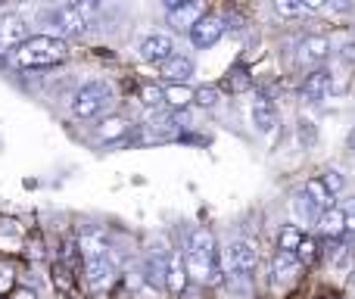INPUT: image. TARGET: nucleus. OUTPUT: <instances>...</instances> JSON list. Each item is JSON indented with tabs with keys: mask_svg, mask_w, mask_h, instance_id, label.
Wrapping results in <instances>:
<instances>
[{
	"mask_svg": "<svg viewBox=\"0 0 355 299\" xmlns=\"http://www.w3.org/2000/svg\"><path fill=\"white\" fill-rule=\"evenodd\" d=\"M66 60H69V44L47 35H31L28 41L12 50V66L19 69H47Z\"/></svg>",
	"mask_w": 355,
	"mask_h": 299,
	"instance_id": "obj_1",
	"label": "nucleus"
},
{
	"mask_svg": "<svg viewBox=\"0 0 355 299\" xmlns=\"http://www.w3.org/2000/svg\"><path fill=\"white\" fill-rule=\"evenodd\" d=\"M94 12H97L94 3H81V0H75V3L47 6V10L41 12V22L47 25V37H60V41H66L69 35H81V31L91 25Z\"/></svg>",
	"mask_w": 355,
	"mask_h": 299,
	"instance_id": "obj_2",
	"label": "nucleus"
},
{
	"mask_svg": "<svg viewBox=\"0 0 355 299\" xmlns=\"http://www.w3.org/2000/svg\"><path fill=\"white\" fill-rule=\"evenodd\" d=\"M112 87L106 85V81H91V85H85L81 91H75L72 97V116L78 119H94V116H103L106 110L112 106Z\"/></svg>",
	"mask_w": 355,
	"mask_h": 299,
	"instance_id": "obj_3",
	"label": "nucleus"
},
{
	"mask_svg": "<svg viewBox=\"0 0 355 299\" xmlns=\"http://www.w3.org/2000/svg\"><path fill=\"white\" fill-rule=\"evenodd\" d=\"M225 265H227L231 281H237V284L246 287V284L252 281V275H256V268H259V250L250 244V240H234L225 253Z\"/></svg>",
	"mask_w": 355,
	"mask_h": 299,
	"instance_id": "obj_4",
	"label": "nucleus"
},
{
	"mask_svg": "<svg viewBox=\"0 0 355 299\" xmlns=\"http://www.w3.org/2000/svg\"><path fill=\"white\" fill-rule=\"evenodd\" d=\"M187 128V116L184 112H150L147 125H141V135L147 144H162V141H178Z\"/></svg>",
	"mask_w": 355,
	"mask_h": 299,
	"instance_id": "obj_5",
	"label": "nucleus"
},
{
	"mask_svg": "<svg viewBox=\"0 0 355 299\" xmlns=\"http://www.w3.org/2000/svg\"><path fill=\"white\" fill-rule=\"evenodd\" d=\"M119 268L110 259V253H100V256H87L85 259V281L94 293H106V290L116 284Z\"/></svg>",
	"mask_w": 355,
	"mask_h": 299,
	"instance_id": "obj_6",
	"label": "nucleus"
},
{
	"mask_svg": "<svg viewBox=\"0 0 355 299\" xmlns=\"http://www.w3.org/2000/svg\"><path fill=\"white\" fill-rule=\"evenodd\" d=\"M137 50H141V60L150 62V66H162V62H168L175 56V37L166 35V31H150V35H144V41L137 44Z\"/></svg>",
	"mask_w": 355,
	"mask_h": 299,
	"instance_id": "obj_7",
	"label": "nucleus"
},
{
	"mask_svg": "<svg viewBox=\"0 0 355 299\" xmlns=\"http://www.w3.org/2000/svg\"><path fill=\"white\" fill-rule=\"evenodd\" d=\"M225 31H227L225 28V19L215 16V12H206V16H202L200 22L187 31V35H190V44H193L196 50H209V47H215V44L221 41V35H225Z\"/></svg>",
	"mask_w": 355,
	"mask_h": 299,
	"instance_id": "obj_8",
	"label": "nucleus"
},
{
	"mask_svg": "<svg viewBox=\"0 0 355 299\" xmlns=\"http://www.w3.org/2000/svg\"><path fill=\"white\" fill-rule=\"evenodd\" d=\"M331 91H334V75H331V69H324V66L312 69V72L306 75V81H302V100H306V103H324Z\"/></svg>",
	"mask_w": 355,
	"mask_h": 299,
	"instance_id": "obj_9",
	"label": "nucleus"
},
{
	"mask_svg": "<svg viewBox=\"0 0 355 299\" xmlns=\"http://www.w3.org/2000/svg\"><path fill=\"white\" fill-rule=\"evenodd\" d=\"M331 41H327L324 35H306L300 41V62L302 66H315L318 69L321 62L327 60V56H331Z\"/></svg>",
	"mask_w": 355,
	"mask_h": 299,
	"instance_id": "obj_10",
	"label": "nucleus"
},
{
	"mask_svg": "<svg viewBox=\"0 0 355 299\" xmlns=\"http://www.w3.org/2000/svg\"><path fill=\"white\" fill-rule=\"evenodd\" d=\"M166 10H168V19H172L175 28H187V31L206 16V6L202 3H184V0H168Z\"/></svg>",
	"mask_w": 355,
	"mask_h": 299,
	"instance_id": "obj_11",
	"label": "nucleus"
},
{
	"mask_svg": "<svg viewBox=\"0 0 355 299\" xmlns=\"http://www.w3.org/2000/svg\"><path fill=\"white\" fill-rule=\"evenodd\" d=\"M28 22L16 12H6L0 16V47H19V44L28 41Z\"/></svg>",
	"mask_w": 355,
	"mask_h": 299,
	"instance_id": "obj_12",
	"label": "nucleus"
},
{
	"mask_svg": "<svg viewBox=\"0 0 355 299\" xmlns=\"http://www.w3.org/2000/svg\"><path fill=\"white\" fill-rule=\"evenodd\" d=\"M302 265L296 262L293 253H284L277 250L275 253V262H271V275H275V287H290V284L300 277Z\"/></svg>",
	"mask_w": 355,
	"mask_h": 299,
	"instance_id": "obj_13",
	"label": "nucleus"
},
{
	"mask_svg": "<svg viewBox=\"0 0 355 299\" xmlns=\"http://www.w3.org/2000/svg\"><path fill=\"white\" fill-rule=\"evenodd\" d=\"M250 116H252V128H256L259 135H268V131H275V125H277V110H275V103H271L265 94H259V97L252 100Z\"/></svg>",
	"mask_w": 355,
	"mask_h": 299,
	"instance_id": "obj_14",
	"label": "nucleus"
},
{
	"mask_svg": "<svg viewBox=\"0 0 355 299\" xmlns=\"http://www.w3.org/2000/svg\"><path fill=\"white\" fill-rule=\"evenodd\" d=\"M166 290L172 296H181L187 290V265L181 253H168L166 259Z\"/></svg>",
	"mask_w": 355,
	"mask_h": 299,
	"instance_id": "obj_15",
	"label": "nucleus"
},
{
	"mask_svg": "<svg viewBox=\"0 0 355 299\" xmlns=\"http://www.w3.org/2000/svg\"><path fill=\"white\" fill-rule=\"evenodd\" d=\"M193 60L190 56H181V53H175L168 62H162L159 66V72H162V78L168 81V85H187L190 78H193Z\"/></svg>",
	"mask_w": 355,
	"mask_h": 299,
	"instance_id": "obj_16",
	"label": "nucleus"
},
{
	"mask_svg": "<svg viewBox=\"0 0 355 299\" xmlns=\"http://www.w3.org/2000/svg\"><path fill=\"white\" fill-rule=\"evenodd\" d=\"M315 228H318V234L324 240H340L346 234V215H343V209H337V206L324 209V212L318 215V221H315Z\"/></svg>",
	"mask_w": 355,
	"mask_h": 299,
	"instance_id": "obj_17",
	"label": "nucleus"
},
{
	"mask_svg": "<svg viewBox=\"0 0 355 299\" xmlns=\"http://www.w3.org/2000/svg\"><path fill=\"white\" fill-rule=\"evenodd\" d=\"M290 212H293L296 228H300V225H315V221H318V215H321V209L315 206V203L309 200L302 190H296L293 200H290Z\"/></svg>",
	"mask_w": 355,
	"mask_h": 299,
	"instance_id": "obj_18",
	"label": "nucleus"
},
{
	"mask_svg": "<svg viewBox=\"0 0 355 299\" xmlns=\"http://www.w3.org/2000/svg\"><path fill=\"white\" fill-rule=\"evenodd\" d=\"M128 135H131V122L128 119H122V116L103 119L100 128H97V137L100 141H106V144H116V141H122V137H128Z\"/></svg>",
	"mask_w": 355,
	"mask_h": 299,
	"instance_id": "obj_19",
	"label": "nucleus"
},
{
	"mask_svg": "<svg viewBox=\"0 0 355 299\" xmlns=\"http://www.w3.org/2000/svg\"><path fill=\"white\" fill-rule=\"evenodd\" d=\"M162 100L168 103L172 112H184L190 103H193V91H190L187 85H168L166 91H162Z\"/></svg>",
	"mask_w": 355,
	"mask_h": 299,
	"instance_id": "obj_20",
	"label": "nucleus"
},
{
	"mask_svg": "<svg viewBox=\"0 0 355 299\" xmlns=\"http://www.w3.org/2000/svg\"><path fill=\"white\" fill-rule=\"evenodd\" d=\"M302 194H306L309 200H312L315 206L321 209V212L334 206V196L327 194V187H324V184H321V178H309V181H306V187H302Z\"/></svg>",
	"mask_w": 355,
	"mask_h": 299,
	"instance_id": "obj_21",
	"label": "nucleus"
},
{
	"mask_svg": "<svg viewBox=\"0 0 355 299\" xmlns=\"http://www.w3.org/2000/svg\"><path fill=\"white\" fill-rule=\"evenodd\" d=\"M225 87H227L231 94H246V91H252V75H250V69L234 66L231 72H227V78H225Z\"/></svg>",
	"mask_w": 355,
	"mask_h": 299,
	"instance_id": "obj_22",
	"label": "nucleus"
},
{
	"mask_svg": "<svg viewBox=\"0 0 355 299\" xmlns=\"http://www.w3.org/2000/svg\"><path fill=\"white\" fill-rule=\"evenodd\" d=\"M296 144H300L302 150H312L315 144H318V125H315L312 119H300V122H296Z\"/></svg>",
	"mask_w": 355,
	"mask_h": 299,
	"instance_id": "obj_23",
	"label": "nucleus"
},
{
	"mask_svg": "<svg viewBox=\"0 0 355 299\" xmlns=\"http://www.w3.org/2000/svg\"><path fill=\"white\" fill-rule=\"evenodd\" d=\"M302 237H306V234H302L296 225H284V228H281V234H277V250H284V253H296V246L302 244Z\"/></svg>",
	"mask_w": 355,
	"mask_h": 299,
	"instance_id": "obj_24",
	"label": "nucleus"
},
{
	"mask_svg": "<svg viewBox=\"0 0 355 299\" xmlns=\"http://www.w3.org/2000/svg\"><path fill=\"white\" fill-rule=\"evenodd\" d=\"M293 256H296V262H300V265H315L321 253H318V244H315L312 237H302V244L296 246Z\"/></svg>",
	"mask_w": 355,
	"mask_h": 299,
	"instance_id": "obj_25",
	"label": "nucleus"
},
{
	"mask_svg": "<svg viewBox=\"0 0 355 299\" xmlns=\"http://www.w3.org/2000/svg\"><path fill=\"white\" fill-rule=\"evenodd\" d=\"M147 281L153 284V287H166V262L162 259H147Z\"/></svg>",
	"mask_w": 355,
	"mask_h": 299,
	"instance_id": "obj_26",
	"label": "nucleus"
},
{
	"mask_svg": "<svg viewBox=\"0 0 355 299\" xmlns=\"http://www.w3.org/2000/svg\"><path fill=\"white\" fill-rule=\"evenodd\" d=\"M193 103L202 106V110H212V106L218 103V87L209 85V87H200V91H193Z\"/></svg>",
	"mask_w": 355,
	"mask_h": 299,
	"instance_id": "obj_27",
	"label": "nucleus"
},
{
	"mask_svg": "<svg viewBox=\"0 0 355 299\" xmlns=\"http://www.w3.org/2000/svg\"><path fill=\"white\" fill-rule=\"evenodd\" d=\"M321 184H324V187H327V194H331V196H337V194H340V190H343V187H346L343 175H340V171H337V169L324 171V178H321Z\"/></svg>",
	"mask_w": 355,
	"mask_h": 299,
	"instance_id": "obj_28",
	"label": "nucleus"
},
{
	"mask_svg": "<svg viewBox=\"0 0 355 299\" xmlns=\"http://www.w3.org/2000/svg\"><path fill=\"white\" fill-rule=\"evenodd\" d=\"M141 100H144V106H162L166 103V100H162V87H156V85H144Z\"/></svg>",
	"mask_w": 355,
	"mask_h": 299,
	"instance_id": "obj_29",
	"label": "nucleus"
},
{
	"mask_svg": "<svg viewBox=\"0 0 355 299\" xmlns=\"http://www.w3.org/2000/svg\"><path fill=\"white\" fill-rule=\"evenodd\" d=\"M275 12H281V16H306V6H302V3H287V0H277Z\"/></svg>",
	"mask_w": 355,
	"mask_h": 299,
	"instance_id": "obj_30",
	"label": "nucleus"
},
{
	"mask_svg": "<svg viewBox=\"0 0 355 299\" xmlns=\"http://www.w3.org/2000/svg\"><path fill=\"white\" fill-rule=\"evenodd\" d=\"M19 234H22V228H19L16 221L0 219V237H19Z\"/></svg>",
	"mask_w": 355,
	"mask_h": 299,
	"instance_id": "obj_31",
	"label": "nucleus"
},
{
	"mask_svg": "<svg viewBox=\"0 0 355 299\" xmlns=\"http://www.w3.org/2000/svg\"><path fill=\"white\" fill-rule=\"evenodd\" d=\"M3 293H12V271L0 265V296Z\"/></svg>",
	"mask_w": 355,
	"mask_h": 299,
	"instance_id": "obj_32",
	"label": "nucleus"
},
{
	"mask_svg": "<svg viewBox=\"0 0 355 299\" xmlns=\"http://www.w3.org/2000/svg\"><path fill=\"white\" fill-rule=\"evenodd\" d=\"M10 299H37V293H35L31 287H12Z\"/></svg>",
	"mask_w": 355,
	"mask_h": 299,
	"instance_id": "obj_33",
	"label": "nucleus"
},
{
	"mask_svg": "<svg viewBox=\"0 0 355 299\" xmlns=\"http://www.w3.org/2000/svg\"><path fill=\"white\" fill-rule=\"evenodd\" d=\"M346 215V234H352L355 237V206L349 209V212H343Z\"/></svg>",
	"mask_w": 355,
	"mask_h": 299,
	"instance_id": "obj_34",
	"label": "nucleus"
},
{
	"mask_svg": "<svg viewBox=\"0 0 355 299\" xmlns=\"http://www.w3.org/2000/svg\"><path fill=\"white\" fill-rule=\"evenodd\" d=\"M343 60H349V62H355V44H349V47L343 50Z\"/></svg>",
	"mask_w": 355,
	"mask_h": 299,
	"instance_id": "obj_35",
	"label": "nucleus"
},
{
	"mask_svg": "<svg viewBox=\"0 0 355 299\" xmlns=\"http://www.w3.org/2000/svg\"><path fill=\"white\" fill-rule=\"evenodd\" d=\"M349 150H352V153H355V128H352V131H349Z\"/></svg>",
	"mask_w": 355,
	"mask_h": 299,
	"instance_id": "obj_36",
	"label": "nucleus"
}]
</instances>
